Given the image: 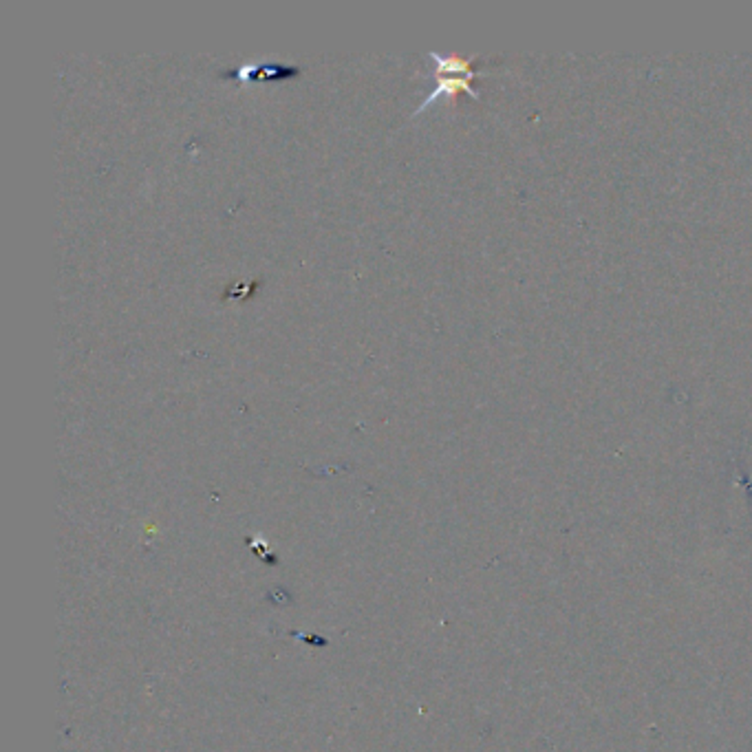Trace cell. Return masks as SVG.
Here are the masks:
<instances>
[{
	"label": "cell",
	"instance_id": "6da1fadb",
	"mask_svg": "<svg viewBox=\"0 0 752 752\" xmlns=\"http://www.w3.org/2000/svg\"><path fill=\"white\" fill-rule=\"evenodd\" d=\"M435 78H437V86H435L433 93H430L428 98H424V102H421L419 106L415 108V115L428 111L430 104H433L435 99H439V98H452V95L468 93L470 98L479 99V93L473 89V84H470L474 78H470V75H437V74H435Z\"/></svg>",
	"mask_w": 752,
	"mask_h": 752
},
{
	"label": "cell",
	"instance_id": "7a4b0ae2",
	"mask_svg": "<svg viewBox=\"0 0 752 752\" xmlns=\"http://www.w3.org/2000/svg\"><path fill=\"white\" fill-rule=\"evenodd\" d=\"M301 74V67H289V65H276V62H258V65H241L232 71V74H223V78L232 75L239 78L241 82H252V80H285V78H296Z\"/></svg>",
	"mask_w": 752,
	"mask_h": 752
},
{
	"label": "cell",
	"instance_id": "3957f363",
	"mask_svg": "<svg viewBox=\"0 0 752 752\" xmlns=\"http://www.w3.org/2000/svg\"><path fill=\"white\" fill-rule=\"evenodd\" d=\"M428 58L435 62V74L437 75H470V78H477L479 75V71L474 69L479 58L442 56L437 51H430Z\"/></svg>",
	"mask_w": 752,
	"mask_h": 752
}]
</instances>
